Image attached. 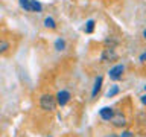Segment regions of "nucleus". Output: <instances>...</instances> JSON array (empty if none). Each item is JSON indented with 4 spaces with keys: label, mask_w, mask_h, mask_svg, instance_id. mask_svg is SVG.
<instances>
[{
    "label": "nucleus",
    "mask_w": 146,
    "mask_h": 137,
    "mask_svg": "<svg viewBox=\"0 0 146 137\" xmlns=\"http://www.w3.org/2000/svg\"><path fill=\"white\" fill-rule=\"evenodd\" d=\"M40 108L46 113H52L56 108V100H55V96L50 93H46L40 98Z\"/></svg>",
    "instance_id": "obj_1"
},
{
    "label": "nucleus",
    "mask_w": 146,
    "mask_h": 137,
    "mask_svg": "<svg viewBox=\"0 0 146 137\" xmlns=\"http://www.w3.org/2000/svg\"><path fill=\"white\" fill-rule=\"evenodd\" d=\"M119 59V55L116 52V49H110L105 47L100 53V63H114Z\"/></svg>",
    "instance_id": "obj_2"
},
{
    "label": "nucleus",
    "mask_w": 146,
    "mask_h": 137,
    "mask_svg": "<svg viewBox=\"0 0 146 137\" xmlns=\"http://www.w3.org/2000/svg\"><path fill=\"white\" fill-rule=\"evenodd\" d=\"M123 73H125V66H123V64H116L114 67L110 68L108 76L111 81H120L123 78Z\"/></svg>",
    "instance_id": "obj_3"
},
{
    "label": "nucleus",
    "mask_w": 146,
    "mask_h": 137,
    "mask_svg": "<svg viewBox=\"0 0 146 137\" xmlns=\"http://www.w3.org/2000/svg\"><path fill=\"white\" fill-rule=\"evenodd\" d=\"M110 122L113 123L114 128H125L128 125L126 117L123 116L120 111H114V114H113V117H111V120H110Z\"/></svg>",
    "instance_id": "obj_4"
},
{
    "label": "nucleus",
    "mask_w": 146,
    "mask_h": 137,
    "mask_svg": "<svg viewBox=\"0 0 146 137\" xmlns=\"http://www.w3.org/2000/svg\"><path fill=\"white\" fill-rule=\"evenodd\" d=\"M70 98H72L70 91L61 90V91H58V93H56V96H55V100H56V105H59V107H64V105L68 104Z\"/></svg>",
    "instance_id": "obj_5"
},
{
    "label": "nucleus",
    "mask_w": 146,
    "mask_h": 137,
    "mask_svg": "<svg viewBox=\"0 0 146 137\" xmlns=\"http://www.w3.org/2000/svg\"><path fill=\"white\" fill-rule=\"evenodd\" d=\"M113 114H114V110H113L111 107H104V108L99 110V116H100V119H102V120H105V122H110V120H111Z\"/></svg>",
    "instance_id": "obj_6"
},
{
    "label": "nucleus",
    "mask_w": 146,
    "mask_h": 137,
    "mask_svg": "<svg viewBox=\"0 0 146 137\" xmlns=\"http://www.w3.org/2000/svg\"><path fill=\"white\" fill-rule=\"evenodd\" d=\"M102 84H104V78H102V76H96L94 85H93V90H91V98H93V99L99 94L100 88H102Z\"/></svg>",
    "instance_id": "obj_7"
},
{
    "label": "nucleus",
    "mask_w": 146,
    "mask_h": 137,
    "mask_svg": "<svg viewBox=\"0 0 146 137\" xmlns=\"http://www.w3.org/2000/svg\"><path fill=\"white\" fill-rule=\"evenodd\" d=\"M104 46L105 47H110V49H116L119 46V40L114 38V37H108V38L104 40Z\"/></svg>",
    "instance_id": "obj_8"
},
{
    "label": "nucleus",
    "mask_w": 146,
    "mask_h": 137,
    "mask_svg": "<svg viewBox=\"0 0 146 137\" xmlns=\"http://www.w3.org/2000/svg\"><path fill=\"white\" fill-rule=\"evenodd\" d=\"M44 27H47V29H56V21H55L53 17H46L44 18Z\"/></svg>",
    "instance_id": "obj_9"
},
{
    "label": "nucleus",
    "mask_w": 146,
    "mask_h": 137,
    "mask_svg": "<svg viewBox=\"0 0 146 137\" xmlns=\"http://www.w3.org/2000/svg\"><path fill=\"white\" fill-rule=\"evenodd\" d=\"M94 26H96V21L91 18V20H88V21L85 23L84 32H85V34H93V32H94Z\"/></svg>",
    "instance_id": "obj_10"
},
{
    "label": "nucleus",
    "mask_w": 146,
    "mask_h": 137,
    "mask_svg": "<svg viewBox=\"0 0 146 137\" xmlns=\"http://www.w3.org/2000/svg\"><path fill=\"white\" fill-rule=\"evenodd\" d=\"M43 11V5L38 0H31V12H41Z\"/></svg>",
    "instance_id": "obj_11"
},
{
    "label": "nucleus",
    "mask_w": 146,
    "mask_h": 137,
    "mask_svg": "<svg viewBox=\"0 0 146 137\" xmlns=\"http://www.w3.org/2000/svg\"><path fill=\"white\" fill-rule=\"evenodd\" d=\"M9 49H11V44H9V41H8V40L0 38V55L6 53Z\"/></svg>",
    "instance_id": "obj_12"
},
{
    "label": "nucleus",
    "mask_w": 146,
    "mask_h": 137,
    "mask_svg": "<svg viewBox=\"0 0 146 137\" xmlns=\"http://www.w3.org/2000/svg\"><path fill=\"white\" fill-rule=\"evenodd\" d=\"M67 47V43L64 38H58L56 41H55V49L58 50V52H62V50H66Z\"/></svg>",
    "instance_id": "obj_13"
},
{
    "label": "nucleus",
    "mask_w": 146,
    "mask_h": 137,
    "mask_svg": "<svg viewBox=\"0 0 146 137\" xmlns=\"http://www.w3.org/2000/svg\"><path fill=\"white\" fill-rule=\"evenodd\" d=\"M119 91H120L119 85H111V88L107 91V98H114L116 94H119Z\"/></svg>",
    "instance_id": "obj_14"
},
{
    "label": "nucleus",
    "mask_w": 146,
    "mask_h": 137,
    "mask_svg": "<svg viewBox=\"0 0 146 137\" xmlns=\"http://www.w3.org/2000/svg\"><path fill=\"white\" fill-rule=\"evenodd\" d=\"M21 9H25L26 12H31V0H18Z\"/></svg>",
    "instance_id": "obj_15"
},
{
    "label": "nucleus",
    "mask_w": 146,
    "mask_h": 137,
    "mask_svg": "<svg viewBox=\"0 0 146 137\" xmlns=\"http://www.w3.org/2000/svg\"><path fill=\"white\" fill-rule=\"evenodd\" d=\"M119 137H134V134H132L131 131L125 130V131H122V132H120V136H119Z\"/></svg>",
    "instance_id": "obj_16"
},
{
    "label": "nucleus",
    "mask_w": 146,
    "mask_h": 137,
    "mask_svg": "<svg viewBox=\"0 0 146 137\" xmlns=\"http://www.w3.org/2000/svg\"><path fill=\"white\" fill-rule=\"evenodd\" d=\"M145 59H146V53L143 52V53H141V55H140V63H141V64H143V63H145Z\"/></svg>",
    "instance_id": "obj_17"
},
{
    "label": "nucleus",
    "mask_w": 146,
    "mask_h": 137,
    "mask_svg": "<svg viewBox=\"0 0 146 137\" xmlns=\"http://www.w3.org/2000/svg\"><path fill=\"white\" fill-rule=\"evenodd\" d=\"M104 137H119L117 134H114V132H110V134H105Z\"/></svg>",
    "instance_id": "obj_18"
},
{
    "label": "nucleus",
    "mask_w": 146,
    "mask_h": 137,
    "mask_svg": "<svg viewBox=\"0 0 146 137\" xmlns=\"http://www.w3.org/2000/svg\"><path fill=\"white\" fill-rule=\"evenodd\" d=\"M140 100H141V104L145 105V104H146V96H145V94H143V96H140Z\"/></svg>",
    "instance_id": "obj_19"
}]
</instances>
